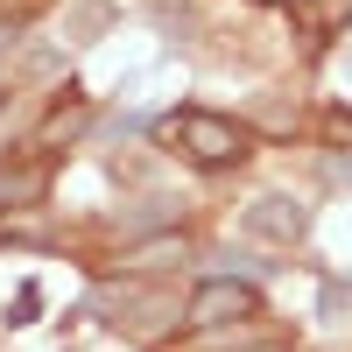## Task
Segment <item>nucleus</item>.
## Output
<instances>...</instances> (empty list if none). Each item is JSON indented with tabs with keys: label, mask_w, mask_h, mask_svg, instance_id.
I'll return each instance as SVG.
<instances>
[{
	"label": "nucleus",
	"mask_w": 352,
	"mask_h": 352,
	"mask_svg": "<svg viewBox=\"0 0 352 352\" xmlns=\"http://www.w3.org/2000/svg\"><path fill=\"white\" fill-rule=\"evenodd\" d=\"M184 254H190L184 232H155V240H141V247L120 261V275H162V268H176Z\"/></svg>",
	"instance_id": "nucleus-5"
},
{
	"label": "nucleus",
	"mask_w": 352,
	"mask_h": 352,
	"mask_svg": "<svg viewBox=\"0 0 352 352\" xmlns=\"http://www.w3.org/2000/svg\"><path fill=\"white\" fill-rule=\"evenodd\" d=\"M176 141H184V155L190 162H204V169H232V162H247V127L240 120H226V113H204V106H190V113H176Z\"/></svg>",
	"instance_id": "nucleus-2"
},
{
	"label": "nucleus",
	"mask_w": 352,
	"mask_h": 352,
	"mask_svg": "<svg viewBox=\"0 0 352 352\" xmlns=\"http://www.w3.org/2000/svg\"><path fill=\"white\" fill-rule=\"evenodd\" d=\"M303 204L296 197H254L247 204V232L254 240H275V247H289V240H303Z\"/></svg>",
	"instance_id": "nucleus-4"
},
{
	"label": "nucleus",
	"mask_w": 352,
	"mask_h": 352,
	"mask_svg": "<svg viewBox=\"0 0 352 352\" xmlns=\"http://www.w3.org/2000/svg\"><path fill=\"white\" fill-rule=\"evenodd\" d=\"M268 8H289V0H268Z\"/></svg>",
	"instance_id": "nucleus-7"
},
{
	"label": "nucleus",
	"mask_w": 352,
	"mask_h": 352,
	"mask_svg": "<svg viewBox=\"0 0 352 352\" xmlns=\"http://www.w3.org/2000/svg\"><path fill=\"white\" fill-rule=\"evenodd\" d=\"M36 310H43V289L21 282V289H14V310H8V331H28V324H36Z\"/></svg>",
	"instance_id": "nucleus-6"
},
{
	"label": "nucleus",
	"mask_w": 352,
	"mask_h": 352,
	"mask_svg": "<svg viewBox=\"0 0 352 352\" xmlns=\"http://www.w3.org/2000/svg\"><path fill=\"white\" fill-rule=\"evenodd\" d=\"M261 317V289L254 282H232V275H212L184 296V324L190 331H232V324H254Z\"/></svg>",
	"instance_id": "nucleus-3"
},
{
	"label": "nucleus",
	"mask_w": 352,
	"mask_h": 352,
	"mask_svg": "<svg viewBox=\"0 0 352 352\" xmlns=\"http://www.w3.org/2000/svg\"><path fill=\"white\" fill-rule=\"evenodd\" d=\"M92 310L106 317L113 331H127V338H162V331L176 324V296H169L162 282H148V289H141V282H120V289H106Z\"/></svg>",
	"instance_id": "nucleus-1"
}]
</instances>
